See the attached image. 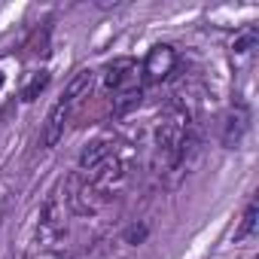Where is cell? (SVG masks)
I'll use <instances>...</instances> for the list:
<instances>
[{"label":"cell","mask_w":259,"mask_h":259,"mask_svg":"<svg viewBox=\"0 0 259 259\" xmlns=\"http://www.w3.org/2000/svg\"><path fill=\"white\" fill-rule=\"evenodd\" d=\"M92 85H95V70L82 67V70H76V73H73V79L67 82V89L61 92V98H58V101L52 104V110L46 113L43 132H40V144H43L46 150H49V147H55V144L64 138V125H67V119H70L73 107H76L82 98H89Z\"/></svg>","instance_id":"6da1fadb"},{"label":"cell","mask_w":259,"mask_h":259,"mask_svg":"<svg viewBox=\"0 0 259 259\" xmlns=\"http://www.w3.org/2000/svg\"><path fill=\"white\" fill-rule=\"evenodd\" d=\"M186 147H189V122H186V113L180 107H171L165 113V119L159 122L156 128V150H159V159L174 168L180 165V159L186 156Z\"/></svg>","instance_id":"7a4b0ae2"},{"label":"cell","mask_w":259,"mask_h":259,"mask_svg":"<svg viewBox=\"0 0 259 259\" xmlns=\"http://www.w3.org/2000/svg\"><path fill=\"white\" fill-rule=\"evenodd\" d=\"M104 85H107L110 92H116V95L141 89V70H138V61H135V58H128V55L113 58V61L107 64V70H104Z\"/></svg>","instance_id":"3957f363"},{"label":"cell","mask_w":259,"mask_h":259,"mask_svg":"<svg viewBox=\"0 0 259 259\" xmlns=\"http://www.w3.org/2000/svg\"><path fill=\"white\" fill-rule=\"evenodd\" d=\"M174 64H177V52H174V46H168V43H156V46L147 52L144 64H141V85H144V82H162V79L174 70Z\"/></svg>","instance_id":"277c9868"},{"label":"cell","mask_w":259,"mask_h":259,"mask_svg":"<svg viewBox=\"0 0 259 259\" xmlns=\"http://www.w3.org/2000/svg\"><path fill=\"white\" fill-rule=\"evenodd\" d=\"M67 201H70V207H73L76 213H95V210L107 201V195H104L92 180L70 177V195H67Z\"/></svg>","instance_id":"5b68a950"},{"label":"cell","mask_w":259,"mask_h":259,"mask_svg":"<svg viewBox=\"0 0 259 259\" xmlns=\"http://www.w3.org/2000/svg\"><path fill=\"white\" fill-rule=\"evenodd\" d=\"M247 110L244 107H232L226 116H223V128H220V141H223V147H229V150H235L241 141H244V135H247Z\"/></svg>","instance_id":"8992f818"},{"label":"cell","mask_w":259,"mask_h":259,"mask_svg":"<svg viewBox=\"0 0 259 259\" xmlns=\"http://www.w3.org/2000/svg\"><path fill=\"white\" fill-rule=\"evenodd\" d=\"M113 153H116L113 141H104V138H101V141H92V144H89V147L79 153V168L89 174L92 168H98V165H101L104 159H110Z\"/></svg>","instance_id":"52a82bcc"},{"label":"cell","mask_w":259,"mask_h":259,"mask_svg":"<svg viewBox=\"0 0 259 259\" xmlns=\"http://www.w3.org/2000/svg\"><path fill=\"white\" fill-rule=\"evenodd\" d=\"M256 223H259V204H256V198L244 207V217H241V226L235 229V238L238 241H244V238H250L253 232H256Z\"/></svg>","instance_id":"ba28073f"},{"label":"cell","mask_w":259,"mask_h":259,"mask_svg":"<svg viewBox=\"0 0 259 259\" xmlns=\"http://www.w3.org/2000/svg\"><path fill=\"white\" fill-rule=\"evenodd\" d=\"M46 85H49V70L34 73V76H31V82L22 89V101H25V104H34V101L43 95V89H46Z\"/></svg>","instance_id":"9c48e42d"},{"label":"cell","mask_w":259,"mask_h":259,"mask_svg":"<svg viewBox=\"0 0 259 259\" xmlns=\"http://www.w3.org/2000/svg\"><path fill=\"white\" fill-rule=\"evenodd\" d=\"M31 55H49V28H37L31 37H28V46H25Z\"/></svg>","instance_id":"30bf717a"},{"label":"cell","mask_w":259,"mask_h":259,"mask_svg":"<svg viewBox=\"0 0 259 259\" xmlns=\"http://www.w3.org/2000/svg\"><path fill=\"white\" fill-rule=\"evenodd\" d=\"M147 235H150V229L147 226H132V229H125V244H144L147 241Z\"/></svg>","instance_id":"8fae6325"},{"label":"cell","mask_w":259,"mask_h":259,"mask_svg":"<svg viewBox=\"0 0 259 259\" xmlns=\"http://www.w3.org/2000/svg\"><path fill=\"white\" fill-rule=\"evenodd\" d=\"M253 43H256V31L250 28L244 37H238V40H235V52H247V49H253Z\"/></svg>","instance_id":"7c38bea8"},{"label":"cell","mask_w":259,"mask_h":259,"mask_svg":"<svg viewBox=\"0 0 259 259\" xmlns=\"http://www.w3.org/2000/svg\"><path fill=\"white\" fill-rule=\"evenodd\" d=\"M4 82H7V76H4V73H0V89H4Z\"/></svg>","instance_id":"4fadbf2b"},{"label":"cell","mask_w":259,"mask_h":259,"mask_svg":"<svg viewBox=\"0 0 259 259\" xmlns=\"http://www.w3.org/2000/svg\"><path fill=\"white\" fill-rule=\"evenodd\" d=\"M253 259H259V256H253Z\"/></svg>","instance_id":"5bb4252c"}]
</instances>
